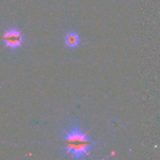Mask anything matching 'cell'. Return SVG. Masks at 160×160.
I'll use <instances>...</instances> for the list:
<instances>
[{
    "instance_id": "3957f363",
    "label": "cell",
    "mask_w": 160,
    "mask_h": 160,
    "mask_svg": "<svg viewBox=\"0 0 160 160\" xmlns=\"http://www.w3.org/2000/svg\"><path fill=\"white\" fill-rule=\"evenodd\" d=\"M64 42L69 48H73L78 46L80 43V38L75 32H70L64 37Z\"/></svg>"
},
{
    "instance_id": "6da1fadb",
    "label": "cell",
    "mask_w": 160,
    "mask_h": 160,
    "mask_svg": "<svg viewBox=\"0 0 160 160\" xmlns=\"http://www.w3.org/2000/svg\"><path fill=\"white\" fill-rule=\"evenodd\" d=\"M62 141V149L66 154L75 159L87 158L94 146V142L76 123H72L64 128Z\"/></svg>"
},
{
    "instance_id": "7a4b0ae2",
    "label": "cell",
    "mask_w": 160,
    "mask_h": 160,
    "mask_svg": "<svg viewBox=\"0 0 160 160\" xmlns=\"http://www.w3.org/2000/svg\"><path fill=\"white\" fill-rule=\"evenodd\" d=\"M2 41L5 46L11 50H15L21 46L23 43V36L17 29L8 28L3 33Z\"/></svg>"
}]
</instances>
